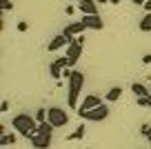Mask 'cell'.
I'll list each match as a JSON object with an SVG mask.
<instances>
[{
	"instance_id": "31",
	"label": "cell",
	"mask_w": 151,
	"mask_h": 149,
	"mask_svg": "<svg viewBox=\"0 0 151 149\" xmlns=\"http://www.w3.org/2000/svg\"><path fill=\"white\" fill-rule=\"evenodd\" d=\"M149 96H151V93H149Z\"/></svg>"
},
{
	"instance_id": "6",
	"label": "cell",
	"mask_w": 151,
	"mask_h": 149,
	"mask_svg": "<svg viewBox=\"0 0 151 149\" xmlns=\"http://www.w3.org/2000/svg\"><path fill=\"white\" fill-rule=\"evenodd\" d=\"M98 105H102V98H100L98 93H89V96H85V98H82V103L78 105V116H82L85 111L98 107Z\"/></svg>"
},
{
	"instance_id": "20",
	"label": "cell",
	"mask_w": 151,
	"mask_h": 149,
	"mask_svg": "<svg viewBox=\"0 0 151 149\" xmlns=\"http://www.w3.org/2000/svg\"><path fill=\"white\" fill-rule=\"evenodd\" d=\"M138 105H140V107H149V109H151V96H142V98H138Z\"/></svg>"
},
{
	"instance_id": "11",
	"label": "cell",
	"mask_w": 151,
	"mask_h": 149,
	"mask_svg": "<svg viewBox=\"0 0 151 149\" xmlns=\"http://www.w3.org/2000/svg\"><path fill=\"white\" fill-rule=\"evenodd\" d=\"M82 22L87 25V29H93V31H102V27H104L102 18L98 14L96 16H82Z\"/></svg>"
},
{
	"instance_id": "22",
	"label": "cell",
	"mask_w": 151,
	"mask_h": 149,
	"mask_svg": "<svg viewBox=\"0 0 151 149\" xmlns=\"http://www.w3.org/2000/svg\"><path fill=\"white\" fill-rule=\"evenodd\" d=\"M27 29H29V25L24 22V20H20L18 22V31H27Z\"/></svg>"
},
{
	"instance_id": "19",
	"label": "cell",
	"mask_w": 151,
	"mask_h": 149,
	"mask_svg": "<svg viewBox=\"0 0 151 149\" xmlns=\"http://www.w3.org/2000/svg\"><path fill=\"white\" fill-rule=\"evenodd\" d=\"M33 116H36L38 122H45V120H47V109H42V107L36 109V114H33Z\"/></svg>"
},
{
	"instance_id": "26",
	"label": "cell",
	"mask_w": 151,
	"mask_h": 149,
	"mask_svg": "<svg viewBox=\"0 0 151 149\" xmlns=\"http://www.w3.org/2000/svg\"><path fill=\"white\" fill-rule=\"evenodd\" d=\"M131 2H133V5H138V7H145L147 0H131Z\"/></svg>"
},
{
	"instance_id": "12",
	"label": "cell",
	"mask_w": 151,
	"mask_h": 149,
	"mask_svg": "<svg viewBox=\"0 0 151 149\" xmlns=\"http://www.w3.org/2000/svg\"><path fill=\"white\" fill-rule=\"evenodd\" d=\"M49 74H51V78L60 80V78H62V74H65V67H62L58 60H53L51 65H49Z\"/></svg>"
},
{
	"instance_id": "3",
	"label": "cell",
	"mask_w": 151,
	"mask_h": 149,
	"mask_svg": "<svg viewBox=\"0 0 151 149\" xmlns=\"http://www.w3.org/2000/svg\"><path fill=\"white\" fill-rule=\"evenodd\" d=\"M82 49H85V36H78L69 47H67V58H69V67H73L76 62L80 60Z\"/></svg>"
},
{
	"instance_id": "16",
	"label": "cell",
	"mask_w": 151,
	"mask_h": 149,
	"mask_svg": "<svg viewBox=\"0 0 151 149\" xmlns=\"http://www.w3.org/2000/svg\"><path fill=\"white\" fill-rule=\"evenodd\" d=\"M85 129H87L85 125L76 127V131H73V134H69V136H67V140H80V138H85Z\"/></svg>"
},
{
	"instance_id": "5",
	"label": "cell",
	"mask_w": 151,
	"mask_h": 149,
	"mask_svg": "<svg viewBox=\"0 0 151 149\" xmlns=\"http://www.w3.org/2000/svg\"><path fill=\"white\" fill-rule=\"evenodd\" d=\"M109 111H111V109H109L107 105H98V107H93V109H89V111H85L80 118H85V120H91V122H100V120H104V118H109Z\"/></svg>"
},
{
	"instance_id": "30",
	"label": "cell",
	"mask_w": 151,
	"mask_h": 149,
	"mask_svg": "<svg viewBox=\"0 0 151 149\" xmlns=\"http://www.w3.org/2000/svg\"><path fill=\"white\" fill-rule=\"evenodd\" d=\"M78 2H82V0H78Z\"/></svg>"
},
{
	"instance_id": "24",
	"label": "cell",
	"mask_w": 151,
	"mask_h": 149,
	"mask_svg": "<svg viewBox=\"0 0 151 149\" xmlns=\"http://www.w3.org/2000/svg\"><path fill=\"white\" fill-rule=\"evenodd\" d=\"M147 131H149V125H142V127H140V134L145 136V138H147Z\"/></svg>"
},
{
	"instance_id": "13",
	"label": "cell",
	"mask_w": 151,
	"mask_h": 149,
	"mask_svg": "<svg viewBox=\"0 0 151 149\" xmlns=\"http://www.w3.org/2000/svg\"><path fill=\"white\" fill-rule=\"evenodd\" d=\"M120 96H122V87H111L107 93H104V98H107L109 103H116V100H120Z\"/></svg>"
},
{
	"instance_id": "1",
	"label": "cell",
	"mask_w": 151,
	"mask_h": 149,
	"mask_svg": "<svg viewBox=\"0 0 151 149\" xmlns=\"http://www.w3.org/2000/svg\"><path fill=\"white\" fill-rule=\"evenodd\" d=\"M67 85H69V93H67V105H69V109H78V98H80V91L82 87H85V74L78 69H71V76L69 80H67Z\"/></svg>"
},
{
	"instance_id": "15",
	"label": "cell",
	"mask_w": 151,
	"mask_h": 149,
	"mask_svg": "<svg viewBox=\"0 0 151 149\" xmlns=\"http://www.w3.org/2000/svg\"><path fill=\"white\" fill-rule=\"evenodd\" d=\"M53 129H56V127H53L49 120L38 122V134H49V136H51V134H53Z\"/></svg>"
},
{
	"instance_id": "23",
	"label": "cell",
	"mask_w": 151,
	"mask_h": 149,
	"mask_svg": "<svg viewBox=\"0 0 151 149\" xmlns=\"http://www.w3.org/2000/svg\"><path fill=\"white\" fill-rule=\"evenodd\" d=\"M142 62H145V65H149V62H151V54H145V56H142Z\"/></svg>"
},
{
	"instance_id": "21",
	"label": "cell",
	"mask_w": 151,
	"mask_h": 149,
	"mask_svg": "<svg viewBox=\"0 0 151 149\" xmlns=\"http://www.w3.org/2000/svg\"><path fill=\"white\" fill-rule=\"evenodd\" d=\"M14 7V0H2V11H9Z\"/></svg>"
},
{
	"instance_id": "17",
	"label": "cell",
	"mask_w": 151,
	"mask_h": 149,
	"mask_svg": "<svg viewBox=\"0 0 151 149\" xmlns=\"http://www.w3.org/2000/svg\"><path fill=\"white\" fill-rule=\"evenodd\" d=\"M138 27H140V31H151V14H145V18L138 22Z\"/></svg>"
},
{
	"instance_id": "8",
	"label": "cell",
	"mask_w": 151,
	"mask_h": 149,
	"mask_svg": "<svg viewBox=\"0 0 151 149\" xmlns=\"http://www.w3.org/2000/svg\"><path fill=\"white\" fill-rule=\"evenodd\" d=\"M85 29H87V25H85V22L80 20V22H69V25L65 27V31H62V33H65V36L69 38L71 42H73L76 38H78V36H80L82 31H85Z\"/></svg>"
},
{
	"instance_id": "27",
	"label": "cell",
	"mask_w": 151,
	"mask_h": 149,
	"mask_svg": "<svg viewBox=\"0 0 151 149\" xmlns=\"http://www.w3.org/2000/svg\"><path fill=\"white\" fill-rule=\"evenodd\" d=\"M145 9H147V14H151V0H147V2H145Z\"/></svg>"
},
{
	"instance_id": "10",
	"label": "cell",
	"mask_w": 151,
	"mask_h": 149,
	"mask_svg": "<svg viewBox=\"0 0 151 149\" xmlns=\"http://www.w3.org/2000/svg\"><path fill=\"white\" fill-rule=\"evenodd\" d=\"M78 11H82V16H96L98 14V2L96 0H82V2H78Z\"/></svg>"
},
{
	"instance_id": "7",
	"label": "cell",
	"mask_w": 151,
	"mask_h": 149,
	"mask_svg": "<svg viewBox=\"0 0 151 149\" xmlns=\"http://www.w3.org/2000/svg\"><path fill=\"white\" fill-rule=\"evenodd\" d=\"M29 142H31V147H36V149H49L51 142H53V138L49 134H33L31 138H29Z\"/></svg>"
},
{
	"instance_id": "28",
	"label": "cell",
	"mask_w": 151,
	"mask_h": 149,
	"mask_svg": "<svg viewBox=\"0 0 151 149\" xmlns=\"http://www.w3.org/2000/svg\"><path fill=\"white\" fill-rule=\"evenodd\" d=\"M107 2H111V5H120L122 0H107Z\"/></svg>"
},
{
	"instance_id": "2",
	"label": "cell",
	"mask_w": 151,
	"mask_h": 149,
	"mask_svg": "<svg viewBox=\"0 0 151 149\" xmlns=\"http://www.w3.org/2000/svg\"><path fill=\"white\" fill-rule=\"evenodd\" d=\"M11 127H14L20 136H24L27 140L31 138L33 134H38V120L31 114H16V116L11 118Z\"/></svg>"
},
{
	"instance_id": "29",
	"label": "cell",
	"mask_w": 151,
	"mask_h": 149,
	"mask_svg": "<svg viewBox=\"0 0 151 149\" xmlns=\"http://www.w3.org/2000/svg\"><path fill=\"white\" fill-rule=\"evenodd\" d=\"M147 140L151 142V125H149V131H147Z\"/></svg>"
},
{
	"instance_id": "4",
	"label": "cell",
	"mask_w": 151,
	"mask_h": 149,
	"mask_svg": "<svg viewBox=\"0 0 151 149\" xmlns=\"http://www.w3.org/2000/svg\"><path fill=\"white\" fill-rule=\"evenodd\" d=\"M47 120L58 129V127H65L67 122H69V114H67L65 109H60V107H49L47 109Z\"/></svg>"
},
{
	"instance_id": "18",
	"label": "cell",
	"mask_w": 151,
	"mask_h": 149,
	"mask_svg": "<svg viewBox=\"0 0 151 149\" xmlns=\"http://www.w3.org/2000/svg\"><path fill=\"white\" fill-rule=\"evenodd\" d=\"M16 134H5L2 136V138H0V145H2V147H7V145H16Z\"/></svg>"
},
{
	"instance_id": "14",
	"label": "cell",
	"mask_w": 151,
	"mask_h": 149,
	"mask_svg": "<svg viewBox=\"0 0 151 149\" xmlns=\"http://www.w3.org/2000/svg\"><path fill=\"white\" fill-rule=\"evenodd\" d=\"M131 91L136 93V98H142V96H149L151 89H147L142 82H133V85H131Z\"/></svg>"
},
{
	"instance_id": "25",
	"label": "cell",
	"mask_w": 151,
	"mask_h": 149,
	"mask_svg": "<svg viewBox=\"0 0 151 149\" xmlns=\"http://www.w3.org/2000/svg\"><path fill=\"white\" fill-rule=\"evenodd\" d=\"M0 109H2V111H9V103H7V100H2V105H0Z\"/></svg>"
},
{
	"instance_id": "9",
	"label": "cell",
	"mask_w": 151,
	"mask_h": 149,
	"mask_svg": "<svg viewBox=\"0 0 151 149\" xmlns=\"http://www.w3.org/2000/svg\"><path fill=\"white\" fill-rule=\"evenodd\" d=\"M71 45V40L65 36V33H58V36H53L51 40H49V45H47V49L49 51H58V49H62V47H69Z\"/></svg>"
}]
</instances>
